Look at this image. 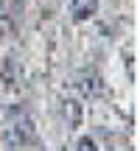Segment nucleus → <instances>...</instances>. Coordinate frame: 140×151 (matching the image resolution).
Returning a JSON list of instances; mask_svg holds the SVG:
<instances>
[{
	"instance_id": "obj_7",
	"label": "nucleus",
	"mask_w": 140,
	"mask_h": 151,
	"mask_svg": "<svg viewBox=\"0 0 140 151\" xmlns=\"http://www.w3.org/2000/svg\"><path fill=\"white\" fill-rule=\"evenodd\" d=\"M76 151H98V143L84 134V137H79V143H76Z\"/></svg>"
},
{
	"instance_id": "obj_1",
	"label": "nucleus",
	"mask_w": 140,
	"mask_h": 151,
	"mask_svg": "<svg viewBox=\"0 0 140 151\" xmlns=\"http://www.w3.org/2000/svg\"><path fill=\"white\" fill-rule=\"evenodd\" d=\"M3 143L11 148H28V146H37L39 134H37V126H34V120L28 118V115H22V118H14L9 126L3 129Z\"/></svg>"
},
{
	"instance_id": "obj_9",
	"label": "nucleus",
	"mask_w": 140,
	"mask_h": 151,
	"mask_svg": "<svg viewBox=\"0 0 140 151\" xmlns=\"http://www.w3.org/2000/svg\"><path fill=\"white\" fill-rule=\"evenodd\" d=\"M48 3H51V0H48Z\"/></svg>"
},
{
	"instance_id": "obj_8",
	"label": "nucleus",
	"mask_w": 140,
	"mask_h": 151,
	"mask_svg": "<svg viewBox=\"0 0 140 151\" xmlns=\"http://www.w3.org/2000/svg\"><path fill=\"white\" fill-rule=\"evenodd\" d=\"M59 151H67V148H59Z\"/></svg>"
},
{
	"instance_id": "obj_3",
	"label": "nucleus",
	"mask_w": 140,
	"mask_h": 151,
	"mask_svg": "<svg viewBox=\"0 0 140 151\" xmlns=\"http://www.w3.org/2000/svg\"><path fill=\"white\" fill-rule=\"evenodd\" d=\"M59 115H62V123L67 129H79L81 120H84V106L73 98H62L59 101Z\"/></svg>"
},
{
	"instance_id": "obj_4",
	"label": "nucleus",
	"mask_w": 140,
	"mask_h": 151,
	"mask_svg": "<svg viewBox=\"0 0 140 151\" xmlns=\"http://www.w3.org/2000/svg\"><path fill=\"white\" fill-rule=\"evenodd\" d=\"M0 78H3L6 90H17V87L22 84V78H25V73H22V67L17 65L14 59H6L3 67H0Z\"/></svg>"
},
{
	"instance_id": "obj_2",
	"label": "nucleus",
	"mask_w": 140,
	"mask_h": 151,
	"mask_svg": "<svg viewBox=\"0 0 140 151\" xmlns=\"http://www.w3.org/2000/svg\"><path fill=\"white\" fill-rule=\"evenodd\" d=\"M76 90L84 98H101L107 92V87H104V78L95 70H84V73L76 76Z\"/></svg>"
},
{
	"instance_id": "obj_5",
	"label": "nucleus",
	"mask_w": 140,
	"mask_h": 151,
	"mask_svg": "<svg viewBox=\"0 0 140 151\" xmlns=\"http://www.w3.org/2000/svg\"><path fill=\"white\" fill-rule=\"evenodd\" d=\"M95 11H98V0H70V17L76 22L95 17Z\"/></svg>"
},
{
	"instance_id": "obj_6",
	"label": "nucleus",
	"mask_w": 140,
	"mask_h": 151,
	"mask_svg": "<svg viewBox=\"0 0 140 151\" xmlns=\"http://www.w3.org/2000/svg\"><path fill=\"white\" fill-rule=\"evenodd\" d=\"M25 11V0H0V17L3 20H17Z\"/></svg>"
}]
</instances>
